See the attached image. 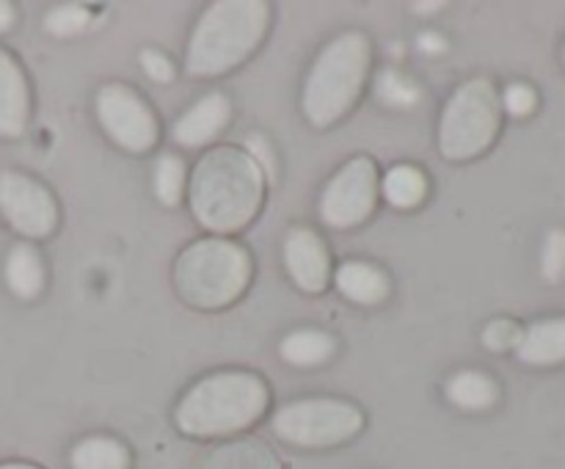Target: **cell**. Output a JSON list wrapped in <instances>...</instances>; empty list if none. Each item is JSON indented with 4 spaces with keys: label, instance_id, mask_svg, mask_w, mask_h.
<instances>
[{
    "label": "cell",
    "instance_id": "obj_1",
    "mask_svg": "<svg viewBox=\"0 0 565 469\" xmlns=\"http://www.w3.org/2000/svg\"><path fill=\"white\" fill-rule=\"evenodd\" d=\"M263 204V169L248 152L218 147L199 160L191 180V207L210 232L243 230Z\"/></svg>",
    "mask_w": 565,
    "mask_h": 469
},
{
    "label": "cell",
    "instance_id": "obj_2",
    "mask_svg": "<svg viewBox=\"0 0 565 469\" xmlns=\"http://www.w3.org/2000/svg\"><path fill=\"white\" fill-rule=\"evenodd\" d=\"M268 408V386L252 373L226 370L199 381L177 406V425L188 436H224L248 428Z\"/></svg>",
    "mask_w": 565,
    "mask_h": 469
},
{
    "label": "cell",
    "instance_id": "obj_3",
    "mask_svg": "<svg viewBox=\"0 0 565 469\" xmlns=\"http://www.w3.org/2000/svg\"><path fill=\"white\" fill-rule=\"evenodd\" d=\"M268 28V6L259 0H221L199 20L188 44V72L221 75L252 55Z\"/></svg>",
    "mask_w": 565,
    "mask_h": 469
},
{
    "label": "cell",
    "instance_id": "obj_4",
    "mask_svg": "<svg viewBox=\"0 0 565 469\" xmlns=\"http://www.w3.org/2000/svg\"><path fill=\"white\" fill-rule=\"evenodd\" d=\"M370 66V42L362 33H342L315 61L303 86V114L318 127L334 125L362 92Z\"/></svg>",
    "mask_w": 565,
    "mask_h": 469
},
{
    "label": "cell",
    "instance_id": "obj_5",
    "mask_svg": "<svg viewBox=\"0 0 565 469\" xmlns=\"http://www.w3.org/2000/svg\"><path fill=\"white\" fill-rule=\"evenodd\" d=\"M252 259L237 243L204 237L180 254L174 281L180 296L199 309H218L235 301L248 285Z\"/></svg>",
    "mask_w": 565,
    "mask_h": 469
},
{
    "label": "cell",
    "instance_id": "obj_6",
    "mask_svg": "<svg viewBox=\"0 0 565 469\" xmlns=\"http://www.w3.org/2000/svg\"><path fill=\"white\" fill-rule=\"evenodd\" d=\"M502 121V103L486 77L467 81L441 114L439 147L447 160H469L494 143Z\"/></svg>",
    "mask_w": 565,
    "mask_h": 469
},
{
    "label": "cell",
    "instance_id": "obj_7",
    "mask_svg": "<svg viewBox=\"0 0 565 469\" xmlns=\"http://www.w3.org/2000/svg\"><path fill=\"white\" fill-rule=\"evenodd\" d=\"M362 428V412L351 403L315 397L276 412L274 434L298 447H331L351 439Z\"/></svg>",
    "mask_w": 565,
    "mask_h": 469
},
{
    "label": "cell",
    "instance_id": "obj_8",
    "mask_svg": "<svg viewBox=\"0 0 565 469\" xmlns=\"http://www.w3.org/2000/svg\"><path fill=\"white\" fill-rule=\"evenodd\" d=\"M375 191H379V174H375L373 160H351L326 185L323 202H320L323 221L337 230L362 224L375 207Z\"/></svg>",
    "mask_w": 565,
    "mask_h": 469
},
{
    "label": "cell",
    "instance_id": "obj_9",
    "mask_svg": "<svg viewBox=\"0 0 565 469\" xmlns=\"http://www.w3.org/2000/svg\"><path fill=\"white\" fill-rule=\"evenodd\" d=\"M97 116L105 132L127 152H143L158 138V125L147 105L132 88L110 83L97 94Z\"/></svg>",
    "mask_w": 565,
    "mask_h": 469
},
{
    "label": "cell",
    "instance_id": "obj_10",
    "mask_svg": "<svg viewBox=\"0 0 565 469\" xmlns=\"http://www.w3.org/2000/svg\"><path fill=\"white\" fill-rule=\"evenodd\" d=\"M0 210L9 224L28 237L50 235L58 221V210L47 188L17 171L0 174Z\"/></svg>",
    "mask_w": 565,
    "mask_h": 469
},
{
    "label": "cell",
    "instance_id": "obj_11",
    "mask_svg": "<svg viewBox=\"0 0 565 469\" xmlns=\"http://www.w3.org/2000/svg\"><path fill=\"white\" fill-rule=\"evenodd\" d=\"M285 263L301 290L320 292L329 281V252L315 232L296 230L287 235Z\"/></svg>",
    "mask_w": 565,
    "mask_h": 469
},
{
    "label": "cell",
    "instance_id": "obj_12",
    "mask_svg": "<svg viewBox=\"0 0 565 469\" xmlns=\"http://www.w3.org/2000/svg\"><path fill=\"white\" fill-rule=\"evenodd\" d=\"M230 103L224 94H207L174 125V141L182 147H202L213 141L230 121Z\"/></svg>",
    "mask_w": 565,
    "mask_h": 469
},
{
    "label": "cell",
    "instance_id": "obj_13",
    "mask_svg": "<svg viewBox=\"0 0 565 469\" xmlns=\"http://www.w3.org/2000/svg\"><path fill=\"white\" fill-rule=\"evenodd\" d=\"M519 359L530 367H557L565 362V318L535 320L524 329L516 348Z\"/></svg>",
    "mask_w": 565,
    "mask_h": 469
},
{
    "label": "cell",
    "instance_id": "obj_14",
    "mask_svg": "<svg viewBox=\"0 0 565 469\" xmlns=\"http://www.w3.org/2000/svg\"><path fill=\"white\" fill-rule=\"evenodd\" d=\"M28 119V88L20 66L0 50V136H20Z\"/></svg>",
    "mask_w": 565,
    "mask_h": 469
},
{
    "label": "cell",
    "instance_id": "obj_15",
    "mask_svg": "<svg viewBox=\"0 0 565 469\" xmlns=\"http://www.w3.org/2000/svg\"><path fill=\"white\" fill-rule=\"evenodd\" d=\"M337 287H340L342 296H348L356 303H364V307H373V303L384 301L386 292H390L386 276L375 265L359 263V259L340 265V270H337Z\"/></svg>",
    "mask_w": 565,
    "mask_h": 469
},
{
    "label": "cell",
    "instance_id": "obj_16",
    "mask_svg": "<svg viewBox=\"0 0 565 469\" xmlns=\"http://www.w3.org/2000/svg\"><path fill=\"white\" fill-rule=\"evenodd\" d=\"M199 469H281L268 445L257 439L232 441L210 452Z\"/></svg>",
    "mask_w": 565,
    "mask_h": 469
},
{
    "label": "cell",
    "instance_id": "obj_17",
    "mask_svg": "<svg viewBox=\"0 0 565 469\" xmlns=\"http://www.w3.org/2000/svg\"><path fill=\"white\" fill-rule=\"evenodd\" d=\"M447 397H450L458 408H467V412H486V408H491L497 403L500 390H497V384L486 373H478V370H461V373L452 375L450 384H447Z\"/></svg>",
    "mask_w": 565,
    "mask_h": 469
},
{
    "label": "cell",
    "instance_id": "obj_18",
    "mask_svg": "<svg viewBox=\"0 0 565 469\" xmlns=\"http://www.w3.org/2000/svg\"><path fill=\"white\" fill-rule=\"evenodd\" d=\"M6 281H9L11 292L20 298H33L44 285V268L39 254L31 246L20 243L11 248L9 259H6Z\"/></svg>",
    "mask_w": 565,
    "mask_h": 469
},
{
    "label": "cell",
    "instance_id": "obj_19",
    "mask_svg": "<svg viewBox=\"0 0 565 469\" xmlns=\"http://www.w3.org/2000/svg\"><path fill=\"white\" fill-rule=\"evenodd\" d=\"M127 450L110 436H88L72 450V469H127Z\"/></svg>",
    "mask_w": 565,
    "mask_h": 469
},
{
    "label": "cell",
    "instance_id": "obj_20",
    "mask_svg": "<svg viewBox=\"0 0 565 469\" xmlns=\"http://www.w3.org/2000/svg\"><path fill=\"white\" fill-rule=\"evenodd\" d=\"M334 351V342H331L329 334L315 329H301L292 331L281 340V356L287 359L296 367H312V364L326 362Z\"/></svg>",
    "mask_w": 565,
    "mask_h": 469
},
{
    "label": "cell",
    "instance_id": "obj_21",
    "mask_svg": "<svg viewBox=\"0 0 565 469\" xmlns=\"http://www.w3.org/2000/svg\"><path fill=\"white\" fill-rule=\"evenodd\" d=\"M428 193V180L417 166H395L384 177V196L395 207H417Z\"/></svg>",
    "mask_w": 565,
    "mask_h": 469
},
{
    "label": "cell",
    "instance_id": "obj_22",
    "mask_svg": "<svg viewBox=\"0 0 565 469\" xmlns=\"http://www.w3.org/2000/svg\"><path fill=\"white\" fill-rule=\"evenodd\" d=\"M182 182H185L182 160L174 158V154H163V158L158 160V169H154V191H158L160 202L163 204L180 202Z\"/></svg>",
    "mask_w": 565,
    "mask_h": 469
},
{
    "label": "cell",
    "instance_id": "obj_23",
    "mask_svg": "<svg viewBox=\"0 0 565 469\" xmlns=\"http://www.w3.org/2000/svg\"><path fill=\"white\" fill-rule=\"evenodd\" d=\"M379 94L386 105H397V108H408V105L419 103V88L406 75H401L395 70L381 72Z\"/></svg>",
    "mask_w": 565,
    "mask_h": 469
},
{
    "label": "cell",
    "instance_id": "obj_24",
    "mask_svg": "<svg viewBox=\"0 0 565 469\" xmlns=\"http://www.w3.org/2000/svg\"><path fill=\"white\" fill-rule=\"evenodd\" d=\"M541 274L550 285H561L565 279V230H550L544 248H541Z\"/></svg>",
    "mask_w": 565,
    "mask_h": 469
},
{
    "label": "cell",
    "instance_id": "obj_25",
    "mask_svg": "<svg viewBox=\"0 0 565 469\" xmlns=\"http://www.w3.org/2000/svg\"><path fill=\"white\" fill-rule=\"evenodd\" d=\"M522 334H524V329L516 323V320L500 318V320H491V323L486 326L483 342L489 351L500 353V351H511V348H519Z\"/></svg>",
    "mask_w": 565,
    "mask_h": 469
},
{
    "label": "cell",
    "instance_id": "obj_26",
    "mask_svg": "<svg viewBox=\"0 0 565 469\" xmlns=\"http://www.w3.org/2000/svg\"><path fill=\"white\" fill-rule=\"evenodd\" d=\"M88 22V11L83 6H61V9L50 11L47 14V31L55 36H72V33L83 31Z\"/></svg>",
    "mask_w": 565,
    "mask_h": 469
},
{
    "label": "cell",
    "instance_id": "obj_27",
    "mask_svg": "<svg viewBox=\"0 0 565 469\" xmlns=\"http://www.w3.org/2000/svg\"><path fill=\"white\" fill-rule=\"evenodd\" d=\"M500 103L511 116H530L539 108V92L530 83H511Z\"/></svg>",
    "mask_w": 565,
    "mask_h": 469
},
{
    "label": "cell",
    "instance_id": "obj_28",
    "mask_svg": "<svg viewBox=\"0 0 565 469\" xmlns=\"http://www.w3.org/2000/svg\"><path fill=\"white\" fill-rule=\"evenodd\" d=\"M141 66L143 72L158 83H169L171 77H174V66H171V61L166 58L163 53H158V50H143Z\"/></svg>",
    "mask_w": 565,
    "mask_h": 469
},
{
    "label": "cell",
    "instance_id": "obj_29",
    "mask_svg": "<svg viewBox=\"0 0 565 469\" xmlns=\"http://www.w3.org/2000/svg\"><path fill=\"white\" fill-rule=\"evenodd\" d=\"M248 149H252V154H254V160H257L259 163V169H265V171H274L270 169V158H268V149H265V141H259V138H248Z\"/></svg>",
    "mask_w": 565,
    "mask_h": 469
},
{
    "label": "cell",
    "instance_id": "obj_30",
    "mask_svg": "<svg viewBox=\"0 0 565 469\" xmlns=\"http://www.w3.org/2000/svg\"><path fill=\"white\" fill-rule=\"evenodd\" d=\"M11 20H14V11H11L9 3L0 0V31H6V28L11 25Z\"/></svg>",
    "mask_w": 565,
    "mask_h": 469
},
{
    "label": "cell",
    "instance_id": "obj_31",
    "mask_svg": "<svg viewBox=\"0 0 565 469\" xmlns=\"http://www.w3.org/2000/svg\"><path fill=\"white\" fill-rule=\"evenodd\" d=\"M419 44H423L425 50H441V47H445V44H441V39L434 36V33H425L423 42H419Z\"/></svg>",
    "mask_w": 565,
    "mask_h": 469
},
{
    "label": "cell",
    "instance_id": "obj_32",
    "mask_svg": "<svg viewBox=\"0 0 565 469\" xmlns=\"http://www.w3.org/2000/svg\"><path fill=\"white\" fill-rule=\"evenodd\" d=\"M414 9H417V11H436V9H439V3H417Z\"/></svg>",
    "mask_w": 565,
    "mask_h": 469
},
{
    "label": "cell",
    "instance_id": "obj_33",
    "mask_svg": "<svg viewBox=\"0 0 565 469\" xmlns=\"http://www.w3.org/2000/svg\"><path fill=\"white\" fill-rule=\"evenodd\" d=\"M0 469H36V467H31V463H6V467Z\"/></svg>",
    "mask_w": 565,
    "mask_h": 469
},
{
    "label": "cell",
    "instance_id": "obj_34",
    "mask_svg": "<svg viewBox=\"0 0 565 469\" xmlns=\"http://www.w3.org/2000/svg\"><path fill=\"white\" fill-rule=\"evenodd\" d=\"M563 58H565V47H563Z\"/></svg>",
    "mask_w": 565,
    "mask_h": 469
}]
</instances>
